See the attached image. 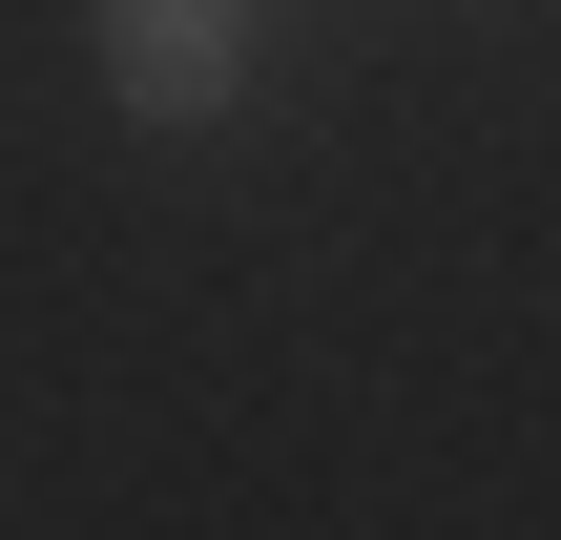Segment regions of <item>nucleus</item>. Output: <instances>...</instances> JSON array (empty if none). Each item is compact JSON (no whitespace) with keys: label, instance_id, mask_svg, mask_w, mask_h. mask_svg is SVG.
<instances>
[{"label":"nucleus","instance_id":"f257e3e1","mask_svg":"<svg viewBox=\"0 0 561 540\" xmlns=\"http://www.w3.org/2000/svg\"><path fill=\"white\" fill-rule=\"evenodd\" d=\"M83 42H104V83H125L146 125H229V104H250V62H271V42H250V0H104Z\"/></svg>","mask_w":561,"mask_h":540}]
</instances>
